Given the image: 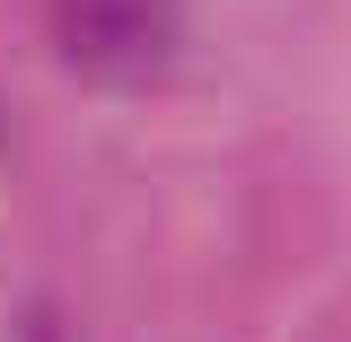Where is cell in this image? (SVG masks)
Listing matches in <instances>:
<instances>
[{
    "mask_svg": "<svg viewBox=\"0 0 351 342\" xmlns=\"http://www.w3.org/2000/svg\"><path fill=\"white\" fill-rule=\"evenodd\" d=\"M184 0H62V44L88 71H149L176 44Z\"/></svg>",
    "mask_w": 351,
    "mask_h": 342,
    "instance_id": "cell-1",
    "label": "cell"
}]
</instances>
